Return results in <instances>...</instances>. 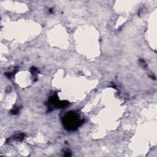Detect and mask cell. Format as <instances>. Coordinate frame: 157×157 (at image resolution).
<instances>
[{
    "instance_id": "1",
    "label": "cell",
    "mask_w": 157,
    "mask_h": 157,
    "mask_svg": "<svg viewBox=\"0 0 157 157\" xmlns=\"http://www.w3.org/2000/svg\"><path fill=\"white\" fill-rule=\"evenodd\" d=\"M82 120L78 117V116L72 113H68L64 117V123L66 128L68 129L74 130L75 128H77L80 126V124L82 123Z\"/></svg>"
}]
</instances>
